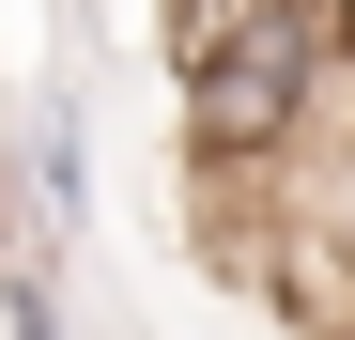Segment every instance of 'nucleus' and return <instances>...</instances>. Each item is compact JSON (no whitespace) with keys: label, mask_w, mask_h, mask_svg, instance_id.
Instances as JSON below:
<instances>
[{"label":"nucleus","mask_w":355,"mask_h":340,"mask_svg":"<svg viewBox=\"0 0 355 340\" xmlns=\"http://www.w3.org/2000/svg\"><path fill=\"white\" fill-rule=\"evenodd\" d=\"M16 201H31V232H78L93 216V108H78V78H46L31 155H16Z\"/></svg>","instance_id":"f257e3e1"},{"label":"nucleus","mask_w":355,"mask_h":340,"mask_svg":"<svg viewBox=\"0 0 355 340\" xmlns=\"http://www.w3.org/2000/svg\"><path fill=\"white\" fill-rule=\"evenodd\" d=\"M0 340H78V278H62V232H31L0 263Z\"/></svg>","instance_id":"f03ea898"},{"label":"nucleus","mask_w":355,"mask_h":340,"mask_svg":"<svg viewBox=\"0 0 355 340\" xmlns=\"http://www.w3.org/2000/svg\"><path fill=\"white\" fill-rule=\"evenodd\" d=\"M309 340H355V294H340V309H324V325H309Z\"/></svg>","instance_id":"7ed1b4c3"}]
</instances>
